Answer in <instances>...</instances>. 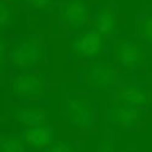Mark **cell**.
Returning a JSON list of instances; mask_svg holds the SVG:
<instances>
[{
  "label": "cell",
  "instance_id": "7",
  "mask_svg": "<svg viewBox=\"0 0 152 152\" xmlns=\"http://www.w3.org/2000/svg\"><path fill=\"white\" fill-rule=\"evenodd\" d=\"M11 92L15 96L25 99H36L43 95L45 82L35 73H23L14 77L11 81Z\"/></svg>",
  "mask_w": 152,
  "mask_h": 152
},
{
  "label": "cell",
  "instance_id": "15",
  "mask_svg": "<svg viewBox=\"0 0 152 152\" xmlns=\"http://www.w3.org/2000/svg\"><path fill=\"white\" fill-rule=\"evenodd\" d=\"M0 152H25L24 142L12 135H2L0 139Z\"/></svg>",
  "mask_w": 152,
  "mask_h": 152
},
{
  "label": "cell",
  "instance_id": "17",
  "mask_svg": "<svg viewBox=\"0 0 152 152\" xmlns=\"http://www.w3.org/2000/svg\"><path fill=\"white\" fill-rule=\"evenodd\" d=\"M44 152H73V149L67 142H57L45 148Z\"/></svg>",
  "mask_w": 152,
  "mask_h": 152
},
{
  "label": "cell",
  "instance_id": "4",
  "mask_svg": "<svg viewBox=\"0 0 152 152\" xmlns=\"http://www.w3.org/2000/svg\"><path fill=\"white\" fill-rule=\"evenodd\" d=\"M105 37L94 28L75 33L69 42L70 52L82 59H92L101 54L104 49Z\"/></svg>",
  "mask_w": 152,
  "mask_h": 152
},
{
  "label": "cell",
  "instance_id": "8",
  "mask_svg": "<svg viewBox=\"0 0 152 152\" xmlns=\"http://www.w3.org/2000/svg\"><path fill=\"white\" fill-rule=\"evenodd\" d=\"M115 57L120 66L127 69H134L143 62L144 50L135 41L120 39L115 43Z\"/></svg>",
  "mask_w": 152,
  "mask_h": 152
},
{
  "label": "cell",
  "instance_id": "11",
  "mask_svg": "<svg viewBox=\"0 0 152 152\" xmlns=\"http://www.w3.org/2000/svg\"><path fill=\"white\" fill-rule=\"evenodd\" d=\"M117 103L133 106L143 107L149 103V96L147 92L135 85L122 86L116 93Z\"/></svg>",
  "mask_w": 152,
  "mask_h": 152
},
{
  "label": "cell",
  "instance_id": "12",
  "mask_svg": "<svg viewBox=\"0 0 152 152\" xmlns=\"http://www.w3.org/2000/svg\"><path fill=\"white\" fill-rule=\"evenodd\" d=\"M12 117L26 127H34L45 125L46 112L38 107H20L13 110Z\"/></svg>",
  "mask_w": 152,
  "mask_h": 152
},
{
  "label": "cell",
  "instance_id": "14",
  "mask_svg": "<svg viewBox=\"0 0 152 152\" xmlns=\"http://www.w3.org/2000/svg\"><path fill=\"white\" fill-rule=\"evenodd\" d=\"M21 9L19 4L0 0V28L1 33L12 27Z\"/></svg>",
  "mask_w": 152,
  "mask_h": 152
},
{
  "label": "cell",
  "instance_id": "13",
  "mask_svg": "<svg viewBox=\"0 0 152 152\" xmlns=\"http://www.w3.org/2000/svg\"><path fill=\"white\" fill-rule=\"evenodd\" d=\"M56 2L57 0H21L19 5L23 12L49 15Z\"/></svg>",
  "mask_w": 152,
  "mask_h": 152
},
{
  "label": "cell",
  "instance_id": "18",
  "mask_svg": "<svg viewBox=\"0 0 152 152\" xmlns=\"http://www.w3.org/2000/svg\"><path fill=\"white\" fill-rule=\"evenodd\" d=\"M10 41L6 37L4 36V34H1V39H0V62H1V68L3 69L4 61L8 59V50L10 45Z\"/></svg>",
  "mask_w": 152,
  "mask_h": 152
},
{
  "label": "cell",
  "instance_id": "6",
  "mask_svg": "<svg viewBox=\"0 0 152 152\" xmlns=\"http://www.w3.org/2000/svg\"><path fill=\"white\" fill-rule=\"evenodd\" d=\"M86 81L94 89L107 90L117 83L118 72L116 68L110 62L95 61L87 68Z\"/></svg>",
  "mask_w": 152,
  "mask_h": 152
},
{
  "label": "cell",
  "instance_id": "10",
  "mask_svg": "<svg viewBox=\"0 0 152 152\" xmlns=\"http://www.w3.org/2000/svg\"><path fill=\"white\" fill-rule=\"evenodd\" d=\"M22 141L29 147L35 149H45L53 143L54 130L52 126L42 125L34 127H27L21 134Z\"/></svg>",
  "mask_w": 152,
  "mask_h": 152
},
{
  "label": "cell",
  "instance_id": "5",
  "mask_svg": "<svg viewBox=\"0 0 152 152\" xmlns=\"http://www.w3.org/2000/svg\"><path fill=\"white\" fill-rule=\"evenodd\" d=\"M67 115L72 126L87 130L95 123L94 109L90 102L84 98H70L67 102Z\"/></svg>",
  "mask_w": 152,
  "mask_h": 152
},
{
  "label": "cell",
  "instance_id": "3",
  "mask_svg": "<svg viewBox=\"0 0 152 152\" xmlns=\"http://www.w3.org/2000/svg\"><path fill=\"white\" fill-rule=\"evenodd\" d=\"M123 16L116 0H109L93 14L91 27L101 33L105 39L112 38L119 31Z\"/></svg>",
  "mask_w": 152,
  "mask_h": 152
},
{
  "label": "cell",
  "instance_id": "16",
  "mask_svg": "<svg viewBox=\"0 0 152 152\" xmlns=\"http://www.w3.org/2000/svg\"><path fill=\"white\" fill-rule=\"evenodd\" d=\"M136 29L138 35L143 40L152 44V14L145 15L138 19Z\"/></svg>",
  "mask_w": 152,
  "mask_h": 152
},
{
  "label": "cell",
  "instance_id": "9",
  "mask_svg": "<svg viewBox=\"0 0 152 152\" xmlns=\"http://www.w3.org/2000/svg\"><path fill=\"white\" fill-rule=\"evenodd\" d=\"M108 121L118 127L135 128L142 119V111L137 107L116 103L107 110Z\"/></svg>",
  "mask_w": 152,
  "mask_h": 152
},
{
  "label": "cell",
  "instance_id": "20",
  "mask_svg": "<svg viewBox=\"0 0 152 152\" xmlns=\"http://www.w3.org/2000/svg\"><path fill=\"white\" fill-rule=\"evenodd\" d=\"M4 1H7V2L12 3V4H19L20 3L21 0H4Z\"/></svg>",
  "mask_w": 152,
  "mask_h": 152
},
{
  "label": "cell",
  "instance_id": "2",
  "mask_svg": "<svg viewBox=\"0 0 152 152\" xmlns=\"http://www.w3.org/2000/svg\"><path fill=\"white\" fill-rule=\"evenodd\" d=\"M45 54V45L43 36L30 33L10 43L8 60L17 68L29 69L39 64Z\"/></svg>",
  "mask_w": 152,
  "mask_h": 152
},
{
  "label": "cell",
  "instance_id": "21",
  "mask_svg": "<svg viewBox=\"0 0 152 152\" xmlns=\"http://www.w3.org/2000/svg\"><path fill=\"white\" fill-rule=\"evenodd\" d=\"M126 152H131V151H126Z\"/></svg>",
  "mask_w": 152,
  "mask_h": 152
},
{
  "label": "cell",
  "instance_id": "19",
  "mask_svg": "<svg viewBox=\"0 0 152 152\" xmlns=\"http://www.w3.org/2000/svg\"><path fill=\"white\" fill-rule=\"evenodd\" d=\"M98 152H115L114 146L112 145V143L110 141L105 140L101 143Z\"/></svg>",
  "mask_w": 152,
  "mask_h": 152
},
{
  "label": "cell",
  "instance_id": "1",
  "mask_svg": "<svg viewBox=\"0 0 152 152\" xmlns=\"http://www.w3.org/2000/svg\"><path fill=\"white\" fill-rule=\"evenodd\" d=\"M98 0H57L49 21L56 24L67 33H76L86 27H91V6Z\"/></svg>",
  "mask_w": 152,
  "mask_h": 152
}]
</instances>
